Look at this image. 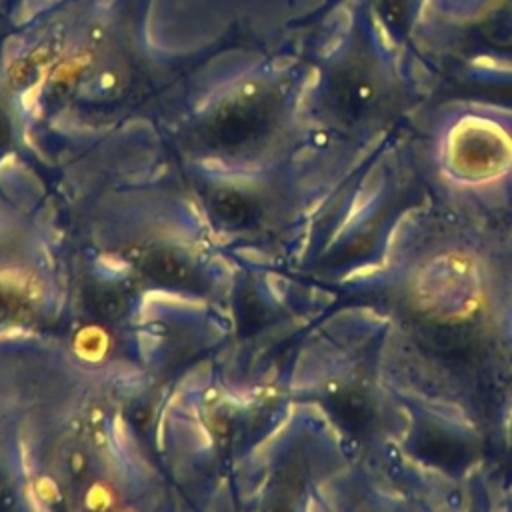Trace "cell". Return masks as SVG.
<instances>
[{"mask_svg":"<svg viewBox=\"0 0 512 512\" xmlns=\"http://www.w3.org/2000/svg\"><path fill=\"white\" fill-rule=\"evenodd\" d=\"M10 138V122L6 118V114L0 110V146H4Z\"/></svg>","mask_w":512,"mask_h":512,"instance_id":"obj_9","label":"cell"},{"mask_svg":"<svg viewBox=\"0 0 512 512\" xmlns=\"http://www.w3.org/2000/svg\"><path fill=\"white\" fill-rule=\"evenodd\" d=\"M480 38L498 50H512V4L492 8L478 24Z\"/></svg>","mask_w":512,"mask_h":512,"instance_id":"obj_5","label":"cell"},{"mask_svg":"<svg viewBox=\"0 0 512 512\" xmlns=\"http://www.w3.org/2000/svg\"><path fill=\"white\" fill-rule=\"evenodd\" d=\"M212 210L228 226H246L254 216L252 202L234 190H218L212 196Z\"/></svg>","mask_w":512,"mask_h":512,"instance_id":"obj_6","label":"cell"},{"mask_svg":"<svg viewBox=\"0 0 512 512\" xmlns=\"http://www.w3.org/2000/svg\"><path fill=\"white\" fill-rule=\"evenodd\" d=\"M272 120V102L264 94H242L222 104L204 128L216 148H242L260 138Z\"/></svg>","mask_w":512,"mask_h":512,"instance_id":"obj_1","label":"cell"},{"mask_svg":"<svg viewBox=\"0 0 512 512\" xmlns=\"http://www.w3.org/2000/svg\"><path fill=\"white\" fill-rule=\"evenodd\" d=\"M332 110L348 120L368 114L380 98L378 74L366 58H352L342 64L328 86Z\"/></svg>","mask_w":512,"mask_h":512,"instance_id":"obj_2","label":"cell"},{"mask_svg":"<svg viewBox=\"0 0 512 512\" xmlns=\"http://www.w3.org/2000/svg\"><path fill=\"white\" fill-rule=\"evenodd\" d=\"M92 308L98 316L112 320L126 310V300L116 288L102 286L92 292Z\"/></svg>","mask_w":512,"mask_h":512,"instance_id":"obj_8","label":"cell"},{"mask_svg":"<svg viewBox=\"0 0 512 512\" xmlns=\"http://www.w3.org/2000/svg\"><path fill=\"white\" fill-rule=\"evenodd\" d=\"M140 268L144 274L160 284L180 286L192 280V268L176 254L166 250H152L140 260Z\"/></svg>","mask_w":512,"mask_h":512,"instance_id":"obj_4","label":"cell"},{"mask_svg":"<svg viewBox=\"0 0 512 512\" xmlns=\"http://www.w3.org/2000/svg\"><path fill=\"white\" fill-rule=\"evenodd\" d=\"M416 10V0H378V12L394 34L408 30Z\"/></svg>","mask_w":512,"mask_h":512,"instance_id":"obj_7","label":"cell"},{"mask_svg":"<svg viewBox=\"0 0 512 512\" xmlns=\"http://www.w3.org/2000/svg\"><path fill=\"white\" fill-rule=\"evenodd\" d=\"M510 148L504 134L488 124L464 126L454 140V160L470 172H486L506 162Z\"/></svg>","mask_w":512,"mask_h":512,"instance_id":"obj_3","label":"cell"}]
</instances>
